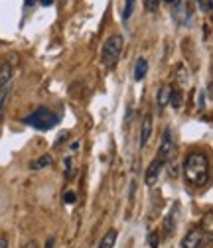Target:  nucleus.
<instances>
[{"label":"nucleus","mask_w":213,"mask_h":248,"mask_svg":"<svg viewBox=\"0 0 213 248\" xmlns=\"http://www.w3.org/2000/svg\"><path fill=\"white\" fill-rule=\"evenodd\" d=\"M184 175L186 181L194 187H203L209 179V158L203 152H194L188 156L184 164Z\"/></svg>","instance_id":"obj_1"},{"label":"nucleus","mask_w":213,"mask_h":248,"mask_svg":"<svg viewBox=\"0 0 213 248\" xmlns=\"http://www.w3.org/2000/svg\"><path fill=\"white\" fill-rule=\"evenodd\" d=\"M24 122L28 124V126L36 128V130H51L55 124L59 122V116L53 110H49L46 107H40V108H36L30 116H26Z\"/></svg>","instance_id":"obj_2"},{"label":"nucleus","mask_w":213,"mask_h":248,"mask_svg":"<svg viewBox=\"0 0 213 248\" xmlns=\"http://www.w3.org/2000/svg\"><path fill=\"white\" fill-rule=\"evenodd\" d=\"M123 46H125V40L120 34H113L105 40L103 49H101V61H103L105 67H115L116 65L120 51H123Z\"/></svg>","instance_id":"obj_3"},{"label":"nucleus","mask_w":213,"mask_h":248,"mask_svg":"<svg viewBox=\"0 0 213 248\" xmlns=\"http://www.w3.org/2000/svg\"><path fill=\"white\" fill-rule=\"evenodd\" d=\"M174 156V136H172V130L166 128L164 134H162V142H160V148H158V158L162 164L170 162Z\"/></svg>","instance_id":"obj_4"},{"label":"nucleus","mask_w":213,"mask_h":248,"mask_svg":"<svg viewBox=\"0 0 213 248\" xmlns=\"http://www.w3.org/2000/svg\"><path fill=\"white\" fill-rule=\"evenodd\" d=\"M203 242H205L203 232H201L199 229H192V231L184 236V240H181L180 248H201Z\"/></svg>","instance_id":"obj_5"},{"label":"nucleus","mask_w":213,"mask_h":248,"mask_svg":"<svg viewBox=\"0 0 213 248\" xmlns=\"http://www.w3.org/2000/svg\"><path fill=\"white\" fill-rule=\"evenodd\" d=\"M162 168H164V164L160 160H152L150 162V166L146 170V175H144L146 185H156V181H158V177L162 173Z\"/></svg>","instance_id":"obj_6"},{"label":"nucleus","mask_w":213,"mask_h":248,"mask_svg":"<svg viewBox=\"0 0 213 248\" xmlns=\"http://www.w3.org/2000/svg\"><path fill=\"white\" fill-rule=\"evenodd\" d=\"M150 134H152V114H144L142 118V126H140V148H144L150 140Z\"/></svg>","instance_id":"obj_7"},{"label":"nucleus","mask_w":213,"mask_h":248,"mask_svg":"<svg viewBox=\"0 0 213 248\" xmlns=\"http://www.w3.org/2000/svg\"><path fill=\"white\" fill-rule=\"evenodd\" d=\"M12 79V65L10 63H0V91L6 89Z\"/></svg>","instance_id":"obj_8"},{"label":"nucleus","mask_w":213,"mask_h":248,"mask_svg":"<svg viewBox=\"0 0 213 248\" xmlns=\"http://www.w3.org/2000/svg\"><path fill=\"white\" fill-rule=\"evenodd\" d=\"M148 73V61L144 57H138L136 65H134V81H142Z\"/></svg>","instance_id":"obj_9"},{"label":"nucleus","mask_w":213,"mask_h":248,"mask_svg":"<svg viewBox=\"0 0 213 248\" xmlns=\"http://www.w3.org/2000/svg\"><path fill=\"white\" fill-rule=\"evenodd\" d=\"M181 103H184V97H181V91L174 85H170V107L174 108H181Z\"/></svg>","instance_id":"obj_10"},{"label":"nucleus","mask_w":213,"mask_h":248,"mask_svg":"<svg viewBox=\"0 0 213 248\" xmlns=\"http://www.w3.org/2000/svg\"><path fill=\"white\" fill-rule=\"evenodd\" d=\"M156 103H158V108H160V110H164V108L168 107V103H170V85H164V87L158 91Z\"/></svg>","instance_id":"obj_11"},{"label":"nucleus","mask_w":213,"mask_h":248,"mask_svg":"<svg viewBox=\"0 0 213 248\" xmlns=\"http://www.w3.org/2000/svg\"><path fill=\"white\" fill-rule=\"evenodd\" d=\"M184 10H186V6H184V2H178L174 4V8H172V18L178 22V24H184L186 22V18H184Z\"/></svg>","instance_id":"obj_12"},{"label":"nucleus","mask_w":213,"mask_h":248,"mask_svg":"<svg viewBox=\"0 0 213 248\" xmlns=\"http://www.w3.org/2000/svg\"><path fill=\"white\" fill-rule=\"evenodd\" d=\"M115 242H116V231L111 229V231L101 238V242H99L97 248H115Z\"/></svg>","instance_id":"obj_13"},{"label":"nucleus","mask_w":213,"mask_h":248,"mask_svg":"<svg viewBox=\"0 0 213 248\" xmlns=\"http://www.w3.org/2000/svg\"><path fill=\"white\" fill-rule=\"evenodd\" d=\"M176 79H178V83H180V87H188L190 85V73H188V69L184 67V65H178L176 67Z\"/></svg>","instance_id":"obj_14"},{"label":"nucleus","mask_w":213,"mask_h":248,"mask_svg":"<svg viewBox=\"0 0 213 248\" xmlns=\"http://www.w3.org/2000/svg\"><path fill=\"white\" fill-rule=\"evenodd\" d=\"M51 164H53V158L48 154V156H42V158L34 160L32 164H30V168H32V170H44V168H49Z\"/></svg>","instance_id":"obj_15"},{"label":"nucleus","mask_w":213,"mask_h":248,"mask_svg":"<svg viewBox=\"0 0 213 248\" xmlns=\"http://www.w3.org/2000/svg\"><path fill=\"white\" fill-rule=\"evenodd\" d=\"M203 236H205V242H211L213 238V219H211V215L205 217V231H201Z\"/></svg>","instance_id":"obj_16"},{"label":"nucleus","mask_w":213,"mask_h":248,"mask_svg":"<svg viewBox=\"0 0 213 248\" xmlns=\"http://www.w3.org/2000/svg\"><path fill=\"white\" fill-rule=\"evenodd\" d=\"M174 227H176V213L170 211L168 217H166V221H164V231H166V234H172Z\"/></svg>","instance_id":"obj_17"},{"label":"nucleus","mask_w":213,"mask_h":248,"mask_svg":"<svg viewBox=\"0 0 213 248\" xmlns=\"http://www.w3.org/2000/svg\"><path fill=\"white\" fill-rule=\"evenodd\" d=\"M8 95H10V85H8L6 89L0 91V120H2V116H4V107H6V99H8Z\"/></svg>","instance_id":"obj_18"},{"label":"nucleus","mask_w":213,"mask_h":248,"mask_svg":"<svg viewBox=\"0 0 213 248\" xmlns=\"http://www.w3.org/2000/svg\"><path fill=\"white\" fill-rule=\"evenodd\" d=\"M75 173V166H73V154H67V158H66V177L71 179Z\"/></svg>","instance_id":"obj_19"},{"label":"nucleus","mask_w":213,"mask_h":248,"mask_svg":"<svg viewBox=\"0 0 213 248\" xmlns=\"http://www.w3.org/2000/svg\"><path fill=\"white\" fill-rule=\"evenodd\" d=\"M134 4H136V0H127V2H125V12H123V20H125V22H127V20L132 16Z\"/></svg>","instance_id":"obj_20"},{"label":"nucleus","mask_w":213,"mask_h":248,"mask_svg":"<svg viewBox=\"0 0 213 248\" xmlns=\"http://www.w3.org/2000/svg\"><path fill=\"white\" fill-rule=\"evenodd\" d=\"M144 8H146L148 12H156V8H158V0H144Z\"/></svg>","instance_id":"obj_21"},{"label":"nucleus","mask_w":213,"mask_h":248,"mask_svg":"<svg viewBox=\"0 0 213 248\" xmlns=\"http://www.w3.org/2000/svg\"><path fill=\"white\" fill-rule=\"evenodd\" d=\"M158 242H160V238H158L156 232H150V234H148V244H150V248H158Z\"/></svg>","instance_id":"obj_22"},{"label":"nucleus","mask_w":213,"mask_h":248,"mask_svg":"<svg viewBox=\"0 0 213 248\" xmlns=\"http://www.w3.org/2000/svg\"><path fill=\"white\" fill-rule=\"evenodd\" d=\"M64 199H66V203H69V205H71V203H75V193H73V191H67Z\"/></svg>","instance_id":"obj_23"},{"label":"nucleus","mask_w":213,"mask_h":248,"mask_svg":"<svg viewBox=\"0 0 213 248\" xmlns=\"http://www.w3.org/2000/svg\"><path fill=\"white\" fill-rule=\"evenodd\" d=\"M199 4H201V8H203L205 12L211 10V2H209V0H199Z\"/></svg>","instance_id":"obj_24"},{"label":"nucleus","mask_w":213,"mask_h":248,"mask_svg":"<svg viewBox=\"0 0 213 248\" xmlns=\"http://www.w3.org/2000/svg\"><path fill=\"white\" fill-rule=\"evenodd\" d=\"M0 248H8V240H6V236H0Z\"/></svg>","instance_id":"obj_25"},{"label":"nucleus","mask_w":213,"mask_h":248,"mask_svg":"<svg viewBox=\"0 0 213 248\" xmlns=\"http://www.w3.org/2000/svg\"><path fill=\"white\" fill-rule=\"evenodd\" d=\"M40 4H44V6H51V4H53V0H40Z\"/></svg>","instance_id":"obj_26"},{"label":"nucleus","mask_w":213,"mask_h":248,"mask_svg":"<svg viewBox=\"0 0 213 248\" xmlns=\"http://www.w3.org/2000/svg\"><path fill=\"white\" fill-rule=\"evenodd\" d=\"M51 246H53V238H49V240H48V246H46V248H51Z\"/></svg>","instance_id":"obj_27"},{"label":"nucleus","mask_w":213,"mask_h":248,"mask_svg":"<svg viewBox=\"0 0 213 248\" xmlns=\"http://www.w3.org/2000/svg\"><path fill=\"white\" fill-rule=\"evenodd\" d=\"M164 2H168V4H176L178 0H164Z\"/></svg>","instance_id":"obj_28"}]
</instances>
